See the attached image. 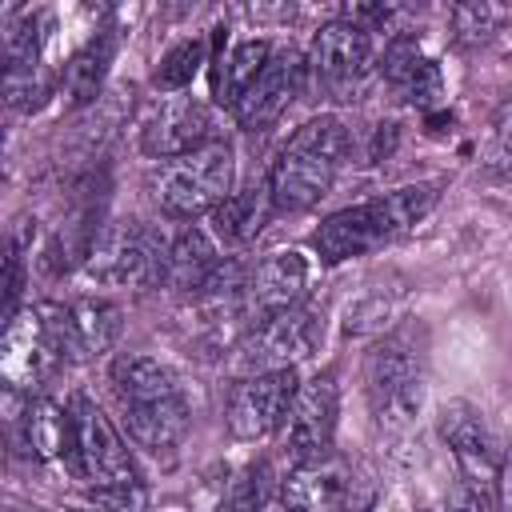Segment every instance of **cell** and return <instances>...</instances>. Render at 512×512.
Returning <instances> with one entry per match:
<instances>
[{
	"label": "cell",
	"mask_w": 512,
	"mask_h": 512,
	"mask_svg": "<svg viewBox=\"0 0 512 512\" xmlns=\"http://www.w3.org/2000/svg\"><path fill=\"white\" fill-rule=\"evenodd\" d=\"M436 200H440V180H420V184H404L384 196H372L364 204L340 208L328 220H320V228L312 232V248L328 264L364 256V252L396 240L412 224H420Z\"/></svg>",
	"instance_id": "obj_1"
},
{
	"label": "cell",
	"mask_w": 512,
	"mask_h": 512,
	"mask_svg": "<svg viewBox=\"0 0 512 512\" xmlns=\"http://www.w3.org/2000/svg\"><path fill=\"white\" fill-rule=\"evenodd\" d=\"M348 128L336 116H316L292 132L268 172V196L280 212H304L320 204L348 156Z\"/></svg>",
	"instance_id": "obj_2"
},
{
	"label": "cell",
	"mask_w": 512,
	"mask_h": 512,
	"mask_svg": "<svg viewBox=\"0 0 512 512\" xmlns=\"http://www.w3.org/2000/svg\"><path fill=\"white\" fill-rule=\"evenodd\" d=\"M364 396L380 428L396 432L412 424L424 404V336L416 328H396L372 344L364 360Z\"/></svg>",
	"instance_id": "obj_3"
},
{
	"label": "cell",
	"mask_w": 512,
	"mask_h": 512,
	"mask_svg": "<svg viewBox=\"0 0 512 512\" xmlns=\"http://www.w3.org/2000/svg\"><path fill=\"white\" fill-rule=\"evenodd\" d=\"M232 184H236V156L220 140L200 152L160 160L148 172V192H152L156 208L176 220L208 216L216 204H224L232 196Z\"/></svg>",
	"instance_id": "obj_4"
},
{
	"label": "cell",
	"mask_w": 512,
	"mask_h": 512,
	"mask_svg": "<svg viewBox=\"0 0 512 512\" xmlns=\"http://www.w3.org/2000/svg\"><path fill=\"white\" fill-rule=\"evenodd\" d=\"M168 248L136 220H116L104 232H96L92 252L84 260V276L104 288H144L152 280H164Z\"/></svg>",
	"instance_id": "obj_5"
},
{
	"label": "cell",
	"mask_w": 512,
	"mask_h": 512,
	"mask_svg": "<svg viewBox=\"0 0 512 512\" xmlns=\"http://www.w3.org/2000/svg\"><path fill=\"white\" fill-rule=\"evenodd\" d=\"M324 336V324L312 308L296 304L288 312H276V316H264L248 328V336L240 340L236 348V364L240 372L248 376H264V372H284V368H296V360L312 356L316 344Z\"/></svg>",
	"instance_id": "obj_6"
},
{
	"label": "cell",
	"mask_w": 512,
	"mask_h": 512,
	"mask_svg": "<svg viewBox=\"0 0 512 512\" xmlns=\"http://www.w3.org/2000/svg\"><path fill=\"white\" fill-rule=\"evenodd\" d=\"M40 320H44V332L56 348L60 360H96L104 356L116 336H120V324H124V312L112 304V300H96V296H80V300H68V304H36Z\"/></svg>",
	"instance_id": "obj_7"
},
{
	"label": "cell",
	"mask_w": 512,
	"mask_h": 512,
	"mask_svg": "<svg viewBox=\"0 0 512 512\" xmlns=\"http://www.w3.org/2000/svg\"><path fill=\"white\" fill-rule=\"evenodd\" d=\"M336 412H340V388H336L332 372L300 384V392L288 408V420H284L288 424L284 428V448H288L296 468L328 460L332 436H336Z\"/></svg>",
	"instance_id": "obj_8"
},
{
	"label": "cell",
	"mask_w": 512,
	"mask_h": 512,
	"mask_svg": "<svg viewBox=\"0 0 512 512\" xmlns=\"http://www.w3.org/2000/svg\"><path fill=\"white\" fill-rule=\"evenodd\" d=\"M308 68L316 72V80L336 92L340 100H348V92L360 88V80L372 68V32H364L352 20H328L308 48Z\"/></svg>",
	"instance_id": "obj_9"
},
{
	"label": "cell",
	"mask_w": 512,
	"mask_h": 512,
	"mask_svg": "<svg viewBox=\"0 0 512 512\" xmlns=\"http://www.w3.org/2000/svg\"><path fill=\"white\" fill-rule=\"evenodd\" d=\"M72 428H76V476L96 484H120V480H136L128 448L120 440V432L112 428V420L88 400V396H72Z\"/></svg>",
	"instance_id": "obj_10"
},
{
	"label": "cell",
	"mask_w": 512,
	"mask_h": 512,
	"mask_svg": "<svg viewBox=\"0 0 512 512\" xmlns=\"http://www.w3.org/2000/svg\"><path fill=\"white\" fill-rule=\"evenodd\" d=\"M300 392L296 368L284 372H264V376H244L232 396H228V432L236 440H260L272 428L288 420V408Z\"/></svg>",
	"instance_id": "obj_11"
},
{
	"label": "cell",
	"mask_w": 512,
	"mask_h": 512,
	"mask_svg": "<svg viewBox=\"0 0 512 512\" xmlns=\"http://www.w3.org/2000/svg\"><path fill=\"white\" fill-rule=\"evenodd\" d=\"M212 132H216L212 108L196 96H176L152 112V120L140 132V148L152 160H176V156H188V152L216 144Z\"/></svg>",
	"instance_id": "obj_12"
},
{
	"label": "cell",
	"mask_w": 512,
	"mask_h": 512,
	"mask_svg": "<svg viewBox=\"0 0 512 512\" xmlns=\"http://www.w3.org/2000/svg\"><path fill=\"white\" fill-rule=\"evenodd\" d=\"M440 436L444 444L452 448L460 472H464V484L472 488H488L500 480V448H496V436L492 428L484 424V416L464 404V400H448L440 408Z\"/></svg>",
	"instance_id": "obj_13"
},
{
	"label": "cell",
	"mask_w": 512,
	"mask_h": 512,
	"mask_svg": "<svg viewBox=\"0 0 512 512\" xmlns=\"http://www.w3.org/2000/svg\"><path fill=\"white\" fill-rule=\"evenodd\" d=\"M308 292V260L296 248H276L260 256L248 268V288H244V312L256 320L288 312L304 300Z\"/></svg>",
	"instance_id": "obj_14"
},
{
	"label": "cell",
	"mask_w": 512,
	"mask_h": 512,
	"mask_svg": "<svg viewBox=\"0 0 512 512\" xmlns=\"http://www.w3.org/2000/svg\"><path fill=\"white\" fill-rule=\"evenodd\" d=\"M300 84H304V60L296 52H272V60L260 68V76L232 104L236 108V120L244 128H252V132L264 128V124H272L296 100Z\"/></svg>",
	"instance_id": "obj_15"
},
{
	"label": "cell",
	"mask_w": 512,
	"mask_h": 512,
	"mask_svg": "<svg viewBox=\"0 0 512 512\" xmlns=\"http://www.w3.org/2000/svg\"><path fill=\"white\" fill-rule=\"evenodd\" d=\"M56 348L44 332V320L36 308H24L8 320V332H4V356H0V368H4V380L12 388H32L44 380V372L56 364Z\"/></svg>",
	"instance_id": "obj_16"
},
{
	"label": "cell",
	"mask_w": 512,
	"mask_h": 512,
	"mask_svg": "<svg viewBox=\"0 0 512 512\" xmlns=\"http://www.w3.org/2000/svg\"><path fill=\"white\" fill-rule=\"evenodd\" d=\"M20 436L28 456L36 460H64L68 468H76V428H72V408L40 396L24 408L20 416Z\"/></svg>",
	"instance_id": "obj_17"
},
{
	"label": "cell",
	"mask_w": 512,
	"mask_h": 512,
	"mask_svg": "<svg viewBox=\"0 0 512 512\" xmlns=\"http://www.w3.org/2000/svg\"><path fill=\"white\" fill-rule=\"evenodd\" d=\"M380 72H384V80H388L408 104L428 108V104L440 96V68L420 52L416 36H408V32H400V36L384 48Z\"/></svg>",
	"instance_id": "obj_18"
},
{
	"label": "cell",
	"mask_w": 512,
	"mask_h": 512,
	"mask_svg": "<svg viewBox=\"0 0 512 512\" xmlns=\"http://www.w3.org/2000/svg\"><path fill=\"white\" fill-rule=\"evenodd\" d=\"M272 196H268V184L264 188H244V192H232L224 204H216L208 216H204V228L208 236L220 244V252L228 248H244L248 240H256V232L264 228L268 212H272Z\"/></svg>",
	"instance_id": "obj_19"
},
{
	"label": "cell",
	"mask_w": 512,
	"mask_h": 512,
	"mask_svg": "<svg viewBox=\"0 0 512 512\" xmlns=\"http://www.w3.org/2000/svg\"><path fill=\"white\" fill-rule=\"evenodd\" d=\"M108 380H112V388H116V396L124 404H148V400L184 396L176 368H168L164 360H156L148 352H124V356H116Z\"/></svg>",
	"instance_id": "obj_20"
},
{
	"label": "cell",
	"mask_w": 512,
	"mask_h": 512,
	"mask_svg": "<svg viewBox=\"0 0 512 512\" xmlns=\"http://www.w3.org/2000/svg\"><path fill=\"white\" fill-rule=\"evenodd\" d=\"M344 508H348V476L332 460L304 464L284 480V512H344Z\"/></svg>",
	"instance_id": "obj_21"
},
{
	"label": "cell",
	"mask_w": 512,
	"mask_h": 512,
	"mask_svg": "<svg viewBox=\"0 0 512 512\" xmlns=\"http://www.w3.org/2000/svg\"><path fill=\"white\" fill-rule=\"evenodd\" d=\"M188 404L184 396L172 400H148V404H124V428L128 436L148 452H168L188 436Z\"/></svg>",
	"instance_id": "obj_22"
},
{
	"label": "cell",
	"mask_w": 512,
	"mask_h": 512,
	"mask_svg": "<svg viewBox=\"0 0 512 512\" xmlns=\"http://www.w3.org/2000/svg\"><path fill=\"white\" fill-rule=\"evenodd\" d=\"M220 268V244L208 236L204 224L184 228L172 244H168V260H164V280L176 288H192L200 292V284Z\"/></svg>",
	"instance_id": "obj_23"
},
{
	"label": "cell",
	"mask_w": 512,
	"mask_h": 512,
	"mask_svg": "<svg viewBox=\"0 0 512 512\" xmlns=\"http://www.w3.org/2000/svg\"><path fill=\"white\" fill-rule=\"evenodd\" d=\"M112 56H116V32H100L64 64L60 88H64V100L72 108L96 100V92H100V84H104V76L112 68Z\"/></svg>",
	"instance_id": "obj_24"
},
{
	"label": "cell",
	"mask_w": 512,
	"mask_h": 512,
	"mask_svg": "<svg viewBox=\"0 0 512 512\" xmlns=\"http://www.w3.org/2000/svg\"><path fill=\"white\" fill-rule=\"evenodd\" d=\"M272 60V48L264 44V40H244V44H236L232 52H228V60H224V68H220V76H216V88L224 92V100H240L244 96V88L260 76V68Z\"/></svg>",
	"instance_id": "obj_25"
},
{
	"label": "cell",
	"mask_w": 512,
	"mask_h": 512,
	"mask_svg": "<svg viewBox=\"0 0 512 512\" xmlns=\"http://www.w3.org/2000/svg\"><path fill=\"white\" fill-rule=\"evenodd\" d=\"M508 20H512V12L492 0H468V4L452 8V32L460 44H488Z\"/></svg>",
	"instance_id": "obj_26"
},
{
	"label": "cell",
	"mask_w": 512,
	"mask_h": 512,
	"mask_svg": "<svg viewBox=\"0 0 512 512\" xmlns=\"http://www.w3.org/2000/svg\"><path fill=\"white\" fill-rule=\"evenodd\" d=\"M204 56H208V40H200V36L176 44L172 52H164L160 68L152 72V84H156L160 92H180V88H188L192 76H196L200 64H204Z\"/></svg>",
	"instance_id": "obj_27"
},
{
	"label": "cell",
	"mask_w": 512,
	"mask_h": 512,
	"mask_svg": "<svg viewBox=\"0 0 512 512\" xmlns=\"http://www.w3.org/2000/svg\"><path fill=\"white\" fill-rule=\"evenodd\" d=\"M396 308H400V292H392V288L380 284V288L364 292L356 304H348L344 332H376V328H384L396 316Z\"/></svg>",
	"instance_id": "obj_28"
},
{
	"label": "cell",
	"mask_w": 512,
	"mask_h": 512,
	"mask_svg": "<svg viewBox=\"0 0 512 512\" xmlns=\"http://www.w3.org/2000/svg\"><path fill=\"white\" fill-rule=\"evenodd\" d=\"M480 160H484V168L512 176V100H504L496 108V116L484 132V144H480Z\"/></svg>",
	"instance_id": "obj_29"
},
{
	"label": "cell",
	"mask_w": 512,
	"mask_h": 512,
	"mask_svg": "<svg viewBox=\"0 0 512 512\" xmlns=\"http://www.w3.org/2000/svg\"><path fill=\"white\" fill-rule=\"evenodd\" d=\"M4 92H8V104H12V108L32 112V108L44 104L48 80H44L40 64H36V68H8V72H4Z\"/></svg>",
	"instance_id": "obj_30"
},
{
	"label": "cell",
	"mask_w": 512,
	"mask_h": 512,
	"mask_svg": "<svg viewBox=\"0 0 512 512\" xmlns=\"http://www.w3.org/2000/svg\"><path fill=\"white\" fill-rule=\"evenodd\" d=\"M88 500H92L100 512H144V484H140V480L96 484V488H88Z\"/></svg>",
	"instance_id": "obj_31"
},
{
	"label": "cell",
	"mask_w": 512,
	"mask_h": 512,
	"mask_svg": "<svg viewBox=\"0 0 512 512\" xmlns=\"http://www.w3.org/2000/svg\"><path fill=\"white\" fill-rule=\"evenodd\" d=\"M260 504H264L260 472H248V476H240V480L232 484V492H228V500H224L220 512H260Z\"/></svg>",
	"instance_id": "obj_32"
},
{
	"label": "cell",
	"mask_w": 512,
	"mask_h": 512,
	"mask_svg": "<svg viewBox=\"0 0 512 512\" xmlns=\"http://www.w3.org/2000/svg\"><path fill=\"white\" fill-rule=\"evenodd\" d=\"M448 512H488L484 492L472 488V484H460V488L452 492V508H448Z\"/></svg>",
	"instance_id": "obj_33"
},
{
	"label": "cell",
	"mask_w": 512,
	"mask_h": 512,
	"mask_svg": "<svg viewBox=\"0 0 512 512\" xmlns=\"http://www.w3.org/2000/svg\"><path fill=\"white\" fill-rule=\"evenodd\" d=\"M32 512H40V508H32Z\"/></svg>",
	"instance_id": "obj_34"
}]
</instances>
